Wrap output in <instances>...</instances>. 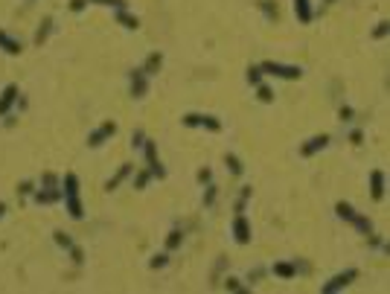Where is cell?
Here are the masks:
<instances>
[{"instance_id": "11", "label": "cell", "mask_w": 390, "mask_h": 294, "mask_svg": "<svg viewBox=\"0 0 390 294\" xmlns=\"http://www.w3.org/2000/svg\"><path fill=\"white\" fill-rule=\"evenodd\" d=\"M370 195H373V201L384 198V172H381V169H373V172H370Z\"/></svg>"}, {"instance_id": "38", "label": "cell", "mask_w": 390, "mask_h": 294, "mask_svg": "<svg viewBox=\"0 0 390 294\" xmlns=\"http://www.w3.org/2000/svg\"><path fill=\"white\" fill-rule=\"evenodd\" d=\"M67 254L73 257V262H76V265H82V262H84V250H82L79 245H73L70 250H67Z\"/></svg>"}, {"instance_id": "41", "label": "cell", "mask_w": 390, "mask_h": 294, "mask_svg": "<svg viewBox=\"0 0 390 294\" xmlns=\"http://www.w3.org/2000/svg\"><path fill=\"white\" fill-rule=\"evenodd\" d=\"M88 9V0H70V12H84Z\"/></svg>"}, {"instance_id": "2", "label": "cell", "mask_w": 390, "mask_h": 294, "mask_svg": "<svg viewBox=\"0 0 390 294\" xmlns=\"http://www.w3.org/2000/svg\"><path fill=\"white\" fill-rule=\"evenodd\" d=\"M335 213H338V219H343V222H350L355 227V230H361V233H373V222L367 219V216H361V213L355 210L353 204H346V201H338L335 204Z\"/></svg>"}, {"instance_id": "19", "label": "cell", "mask_w": 390, "mask_h": 294, "mask_svg": "<svg viewBox=\"0 0 390 294\" xmlns=\"http://www.w3.org/2000/svg\"><path fill=\"white\" fill-rule=\"evenodd\" d=\"M50 32H53V18H44V21L38 24V32H35V47H41V44L47 41Z\"/></svg>"}, {"instance_id": "35", "label": "cell", "mask_w": 390, "mask_h": 294, "mask_svg": "<svg viewBox=\"0 0 390 294\" xmlns=\"http://www.w3.org/2000/svg\"><path fill=\"white\" fill-rule=\"evenodd\" d=\"M187 129H198L201 125V114H184V119H181Z\"/></svg>"}, {"instance_id": "20", "label": "cell", "mask_w": 390, "mask_h": 294, "mask_svg": "<svg viewBox=\"0 0 390 294\" xmlns=\"http://www.w3.org/2000/svg\"><path fill=\"white\" fill-rule=\"evenodd\" d=\"M225 163H227V172H230L233 178H239L242 172H245V169H242V160H239V157H236L233 152H227V154H225Z\"/></svg>"}, {"instance_id": "16", "label": "cell", "mask_w": 390, "mask_h": 294, "mask_svg": "<svg viewBox=\"0 0 390 294\" xmlns=\"http://www.w3.org/2000/svg\"><path fill=\"white\" fill-rule=\"evenodd\" d=\"M59 201H64V195H61V189H41V192H35V204H59Z\"/></svg>"}, {"instance_id": "14", "label": "cell", "mask_w": 390, "mask_h": 294, "mask_svg": "<svg viewBox=\"0 0 390 294\" xmlns=\"http://www.w3.org/2000/svg\"><path fill=\"white\" fill-rule=\"evenodd\" d=\"M294 15H297V21L306 26L312 24V18H315V12H312V0H294Z\"/></svg>"}, {"instance_id": "33", "label": "cell", "mask_w": 390, "mask_h": 294, "mask_svg": "<svg viewBox=\"0 0 390 294\" xmlns=\"http://www.w3.org/2000/svg\"><path fill=\"white\" fill-rule=\"evenodd\" d=\"M195 178H198V184H201V187H207V184H213V169H210V166H201Z\"/></svg>"}, {"instance_id": "8", "label": "cell", "mask_w": 390, "mask_h": 294, "mask_svg": "<svg viewBox=\"0 0 390 294\" xmlns=\"http://www.w3.org/2000/svg\"><path fill=\"white\" fill-rule=\"evenodd\" d=\"M128 79H131V96H134V99H143V96L149 94V76H146L140 67H137V70H131Z\"/></svg>"}, {"instance_id": "45", "label": "cell", "mask_w": 390, "mask_h": 294, "mask_svg": "<svg viewBox=\"0 0 390 294\" xmlns=\"http://www.w3.org/2000/svg\"><path fill=\"white\" fill-rule=\"evenodd\" d=\"M326 3H335V0H326Z\"/></svg>"}, {"instance_id": "29", "label": "cell", "mask_w": 390, "mask_h": 294, "mask_svg": "<svg viewBox=\"0 0 390 294\" xmlns=\"http://www.w3.org/2000/svg\"><path fill=\"white\" fill-rule=\"evenodd\" d=\"M41 184H44V187H47V189H59L61 178L56 175V172H44V175H41Z\"/></svg>"}, {"instance_id": "4", "label": "cell", "mask_w": 390, "mask_h": 294, "mask_svg": "<svg viewBox=\"0 0 390 294\" xmlns=\"http://www.w3.org/2000/svg\"><path fill=\"white\" fill-rule=\"evenodd\" d=\"M143 157H146V169L152 172V178H166L163 163L157 160V146H154V140H149V137L143 143Z\"/></svg>"}, {"instance_id": "13", "label": "cell", "mask_w": 390, "mask_h": 294, "mask_svg": "<svg viewBox=\"0 0 390 294\" xmlns=\"http://www.w3.org/2000/svg\"><path fill=\"white\" fill-rule=\"evenodd\" d=\"M0 50H3V53H9V56H21V53H24V44H21V41H15L9 32H3V29H0Z\"/></svg>"}, {"instance_id": "27", "label": "cell", "mask_w": 390, "mask_h": 294, "mask_svg": "<svg viewBox=\"0 0 390 294\" xmlns=\"http://www.w3.org/2000/svg\"><path fill=\"white\" fill-rule=\"evenodd\" d=\"M149 181H152V172H149V169L143 166L140 172L134 175V189H143V187H146V184H149Z\"/></svg>"}, {"instance_id": "34", "label": "cell", "mask_w": 390, "mask_h": 294, "mask_svg": "<svg viewBox=\"0 0 390 294\" xmlns=\"http://www.w3.org/2000/svg\"><path fill=\"white\" fill-rule=\"evenodd\" d=\"M215 195H219V192H215V187H213V184H207V187H204V207H213V204H215Z\"/></svg>"}, {"instance_id": "17", "label": "cell", "mask_w": 390, "mask_h": 294, "mask_svg": "<svg viewBox=\"0 0 390 294\" xmlns=\"http://www.w3.org/2000/svg\"><path fill=\"white\" fill-rule=\"evenodd\" d=\"M117 24L125 26V29H137V26H140V18L131 15L128 9H117Z\"/></svg>"}, {"instance_id": "26", "label": "cell", "mask_w": 390, "mask_h": 294, "mask_svg": "<svg viewBox=\"0 0 390 294\" xmlns=\"http://www.w3.org/2000/svg\"><path fill=\"white\" fill-rule=\"evenodd\" d=\"M166 262H169V250H160V254H154V257L149 259V268L157 271V268H163Z\"/></svg>"}, {"instance_id": "22", "label": "cell", "mask_w": 390, "mask_h": 294, "mask_svg": "<svg viewBox=\"0 0 390 294\" xmlns=\"http://www.w3.org/2000/svg\"><path fill=\"white\" fill-rule=\"evenodd\" d=\"M256 6L268 15V21H277V18H280V9H277V3H274V0H259Z\"/></svg>"}, {"instance_id": "43", "label": "cell", "mask_w": 390, "mask_h": 294, "mask_svg": "<svg viewBox=\"0 0 390 294\" xmlns=\"http://www.w3.org/2000/svg\"><path fill=\"white\" fill-rule=\"evenodd\" d=\"M350 140H353V143H355V146H361V140H364V134H361V131L355 129V131H353V134H350Z\"/></svg>"}, {"instance_id": "46", "label": "cell", "mask_w": 390, "mask_h": 294, "mask_svg": "<svg viewBox=\"0 0 390 294\" xmlns=\"http://www.w3.org/2000/svg\"><path fill=\"white\" fill-rule=\"evenodd\" d=\"M29 3H32V0H29Z\"/></svg>"}, {"instance_id": "7", "label": "cell", "mask_w": 390, "mask_h": 294, "mask_svg": "<svg viewBox=\"0 0 390 294\" xmlns=\"http://www.w3.org/2000/svg\"><path fill=\"white\" fill-rule=\"evenodd\" d=\"M329 143H332L329 134H315L312 140H306L303 146H300V154H303V157H315V154L323 152V149H326Z\"/></svg>"}, {"instance_id": "23", "label": "cell", "mask_w": 390, "mask_h": 294, "mask_svg": "<svg viewBox=\"0 0 390 294\" xmlns=\"http://www.w3.org/2000/svg\"><path fill=\"white\" fill-rule=\"evenodd\" d=\"M262 76H265V73H262L259 64H250V67H248V85H250V88L262 85Z\"/></svg>"}, {"instance_id": "44", "label": "cell", "mask_w": 390, "mask_h": 294, "mask_svg": "<svg viewBox=\"0 0 390 294\" xmlns=\"http://www.w3.org/2000/svg\"><path fill=\"white\" fill-rule=\"evenodd\" d=\"M3 216H6V204H3V201H0V219H3Z\"/></svg>"}, {"instance_id": "40", "label": "cell", "mask_w": 390, "mask_h": 294, "mask_svg": "<svg viewBox=\"0 0 390 294\" xmlns=\"http://www.w3.org/2000/svg\"><path fill=\"white\" fill-rule=\"evenodd\" d=\"M338 117H341V119H343V122H350V119H353V117H355V111H353V108H350V105H343V108H341V111H338Z\"/></svg>"}, {"instance_id": "36", "label": "cell", "mask_w": 390, "mask_h": 294, "mask_svg": "<svg viewBox=\"0 0 390 294\" xmlns=\"http://www.w3.org/2000/svg\"><path fill=\"white\" fill-rule=\"evenodd\" d=\"M225 288H227V291H248V288H245L236 277H227V280H225Z\"/></svg>"}, {"instance_id": "42", "label": "cell", "mask_w": 390, "mask_h": 294, "mask_svg": "<svg viewBox=\"0 0 390 294\" xmlns=\"http://www.w3.org/2000/svg\"><path fill=\"white\" fill-rule=\"evenodd\" d=\"M262 277H265V268H250V274H248V280H262Z\"/></svg>"}, {"instance_id": "1", "label": "cell", "mask_w": 390, "mask_h": 294, "mask_svg": "<svg viewBox=\"0 0 390 294\" xmlns=\"http://www.w3.org/2000/svg\"><path fill=\"white\" fill-rule=\"evenodd\" d=\"M61 195H64V204H67L70 219L82 222L84 219V204H82V198H79V175H76V172H67V175L61 178Z\"/></svg>"}, {"instance_id": "39", "label": "cell", "mask_w": 390, "mask_h": 294, "mask_svg": "<svg viewBox=\"0 0 390 294\" xmlns=\"http://www.w3.org/2000/svg\"><path fill=\"white\" fill-rule=\"evenodd\" d=\"M387 29H390V24H387V21H381V24L373 29V38H384V35H387Z\"/></svg>"}, {"instance_id": "31", "label": "cell", "mask_w": 390, "mask_h": 294, "mask_svg": "<svg viewBox=\"0 0 390 294\" xmlns=\"http://www.w3.org/2000/svg\"><path fill=\"white\" fill-rule=\"evenodd\" d=\"M143 143H146V131H143V129H134V134H131V149H134V152H140Z\"/></svg>"}, {"instance_id": "6", "label": "cell", "mask_w": 390, "mask_h": 294, "mask_svg": "<svg viewBox=\"0 0 390 294\" xmlns=\"http://www.w3.org/2000/svg\"><path fill=\"white\" fill-rule=\"evenodd\" d=\"M355 277H358V271H355V268H346V271H341V274H335V277H332V280L326 282V285H320V291H323V294H335V291H341V288H346V285H350V282H353Z\"/></svg>"}, {"instance_id": "5", "label": "cell", "mask_w": 390, "mask_h": 294, "mask_svg": "<svg viewBox=\"0 0 390 294\" xmlns=\"http://www.w3.org/2000/svg\"><path fill=\"white\" fill-rule=\"evenodd\" d=\"M117 129H119V125H117V119H105V122H102L99 129H94L91 134H88V146H91V149L102 146L105 140H111V137L117 134Z\"/></svg>"}, {"instance_id": "28", "label": "cell", "mask_w": 390, "mask_h": 294, "mask_svg": "<svg viewBox=\"0 0 390 294\" xmlns=\"http://www.w3.org/2000/svg\"><path fill=\"white\" fill-rule=\"evenodd\" d=\"M250 195H253V189H250V187H242V192H239V201H236V207H233V210H236V213H245V204H248Z\"/></svg>"}, {"instance_id": "12", "label": "cell", "mask_w": 390, "mask_h": 294, "mask_svg": "<svg viewBox=\"0 0 390 294\" xmlns=\"http://www.w3.org/2000/svg\"><path fill=\"white\" fill-rule=\"evenodd\" d=\"M131 172H134V163H122L117 169V172H114V175L108 178V184H105V192H114V189L119 187V184H122V181H125V178L131 175Z\"/></svg>"}, {"instance_id": "30", "label": "cell", "mask_w": 390, "mask_h": 294, "mask_svg": "<svg viewBox=\"0 0 390 294\" xmlns=\"http://www.w3.org/2000/svg\"><path fill=\"white\" fill-rule=\"evenodd\" d=\"M53 239H56V245H59V247H64V250H70V247L76 245V242H73L70 236H67V233H61V230H56V233H53Z\"/></svg>"}, {"instance_id": "21", "label": "cell", "mask_w": 390, "mask_h": 294, "mask_svg": "<svg viewBox=\"0 0 390 294\" xmlns=\"http://www.w3.org/2000/svg\"><path fill=\"white\" fill-rule=\"evenodd\" d=\"M184 245V233L181 230H169V236H166V245H163V250H178V247Z\"/></svg>"}, {"instance_id": "18", "label": "cell", "mask_w": 390, "mask_h": 294, "mask_svg": "<svg viewBox=\"0 0 390 294\" xmlns=\"http://www.w3.org/2000/svg\"><path fill=\"white\" fill-rule=\"evenodd\" d=\"M160 64H163V53H152V56L146 59V64H143L140 70L146 73V76H154V73L160 70Z\"/></svg>"}, {"instance_id": "24", "label": "cell", "mask_w": 390, "mask_h": 294, "mask_svg": "<svg viewBox=\"0 0 390 294\" xmlns=\"http://www.w3.org/2000/svg\"><path fill=\"white\" fill-rule=\"evenodd\" d=\"M201 129L213 131V134H219L222 131V119L219 117H207V114H201Z\"/></svg>"}, {"instance_id": "15", "label": "cell", "mask_w": 390, "mask_h": 294, "mask_svg": "<svg viewBox=\"0 0 390 294\" xmlns=\"http://www.w3.org/2000/svg\"><path fill=\"white\" fill-rule=\"evenodd\" d=\"M271 271L277 274V277H283V280H291V277H297V271H300V265H294V262H285V259H280V262H274Z\"/></svg>"}, {"instance_id": "37", "label": "cell", "mask_w": 390, "mask_h": 294, "mask_svg": "<svg viewBox=\"0 0 390 294\" xmlns=\"http://www.w3.org/2000/svg\"><path fill=\"white\" fill-rule=\"evenodd\" d=\"M32 189H35V184H32V181H21V184H18V195H21V198H26Z\"/></svg>"}, {"instance_id": "25", "label": "cell", "mask_w": 390, "mask_h": 294, "mask_svg": "<svg viewBox=\"0 0 390 294\" xmlns=\"http://www.w3.org/2000/svg\"><path fill=\"white\" fill-rule=\"evenodd\" d=\"M256 99H259L262 105H271L274 102V91L268 85H256Z\"/></svg>"}, {"instance_id": "9", "label": "cell", "mask_w": 390, "mask_h": 294, "mask_svg": "<svg viewBox=\"0 0 390 294\" xmlns=\"http://www.w3.org/2000/svg\"><path fill=\"white\" fill-rule=\"evenodd\" d=\"M233 239H236L239 245H248L250 242V222L245 219V213L233 216Z\"/></svg>"}, {"instance_id": "3", "label": "cell", "mask_w": 390, "mask_h": 294, "mask_svg": "<svg viewBox=\"0 0 390 294\" xmlns=\"http://www.w3.org/2000/svg\"><path fill=\"white\" fill-rule=\"evenodd\" d=\"M262 73H271L277 79H288V82H294L303 76V67H297V64H280V61H262L259 64Z\"/></svg>"}, {"instance_id": "32", "label": "cell", "mask_w": 390, "mask_h": 294, "mask_svg": "<svg viewBox=\"0 0 390 294\" xmlns=\"http://www.w3.org/2000/svg\"><path fill=\"white\" fill-rule=\"evenodd\" d=\"M88 3H99V6H111V9H128V0H88Z\"/></svg>"}, {"instance_id": "10", "label": "cell", "mask_w": 390, "mask_h": 294, "mask_svg": "<svg viewBox=\"0 0 390 294\" xmlns=\"http://www.w3.org/2000/svg\"><path fill=\"white\" fill-rule=\"evenodd\" d=\"M18 96H21V91H18V85L9 82L3 91H0V117H6L9 114V108L18 102Z\"/></svg>"}]
</instances>
